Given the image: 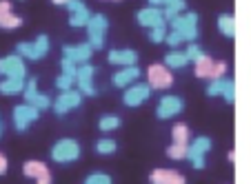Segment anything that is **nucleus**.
I'll list each match as a JSON object with an SVG mask.
<instances>
[{
	"label": "nucleus",
	"instance_id": "10",
	"mask_svg": "<svg viewBox=\"0 0 251 184\" xmlns=\"http://www.w3.org/2000/svg\"><path fill=\"white\" fill-rule=\"evenodd\" d=\"M82 104V93L78 89H69V91H60L56 100H53V111L58 115H65L74 109H78Z\"/></svg>",
	"mask_w": 251,
	"mask_h": 184
},
{
	"label": "nucleus",
	"instance_id": "16",
	"mask_svg": "<svg viewBox=\"0 0 251 184\" xmlns=\"http://www.w3.org/2000/svg\"><path fill=\"white\" fill-rule=\"evenodd\" d=\"M96 49L91 47L89 43H82V45H65L62 47V58H69L71 62H76L78 67L80 65H87L89 58L94 56Z\"/></svg>",
	"mask_w": 251,
	"mask_h": 184
},
{
	"label": "nucleus",
	"instance_id": "40",
	"mask_svg": "<svg viewBox=\"0 0 251 184\" xmlns=\"http://www.w3.org/2000/svg\"><path fill=\"white\" fill-rule=\"evenodd\" d=\"M51 2H53V5H58V7H67L71 0H51Z\"/></svg>",
	"mask_w": 251,
	"mask_h": 184
},
{
	"label": "nucleus",
	"instance_id": "25",
	"mask_svg": "<svg viewBox=\"0 0 251 184\" xmlns=\"http://www.w3.org/2000/svg\"><path fill=\"white\" fill-rule=\"evenodd\" d=\"M185 9H187L185 0H167L165 7H162V11H165V20L169 23V20H174L176 16L185 14Z\"/></svg>",
	"mask_w": 251,
	"mask_h": 184
},
{
	"label": "nucleus",
	"instance_id": "35",
	"mask_svg": "<svg viewBox=\"0 0 251 184\" xmlns=\"http://www.w3.org/2000/svg\"><path fill=\"white\" fill-rule=\"evenodd\" d=\"M74 85H76V78H74V76L60 73V76L56 78V87H58L60 91H69V89H74Z\"/></svg>",
	"mask_w": 251,
	"mask_h": 184
},
{
	"label": "nucleus",
	"instance_id": "13",
	"mask_svg": "<svg viewBox=\"0 0 251 184\" xmlns=\"http://www.w3.org/2000/svg\"><path fill=\"white\" fill-rule=\"evenodd\" d=\"M182 109H185V100L180 95H165V98H160V102L156 107V115L160 120H169L174 115L182 114Z\"/></svg>",
	"mask_w": 251,
	"mask_h": 184
},
{
	"label": "nucleus",
	"instance_id": "20",
	"mask_svg": "<svg viewBox=\"0 0 251 184\" xmlns=\"http://www.w3.org/2000/svg\"><path fill=\"white\" fill-rule=\"evenodd\" d=\"M149 182L151 184H187V180H185V175L174 169H153L151 175H149Z\"/></svg>",
	"mask_w": 251,
	"mask_h": 184
},
{
	"label": "nucleus",
	"instance_id": "29",
	"mask_svg": "<svg viewBox=\"0 0 251 184\" xmlns=\"http://www.w3.org/2000/svg\"><path fill=\"white\" fill-rule=\"evenodd\" d=\"M116 151H118V142L114 138H100L96 142V153H100V156H111Z\"/></svg>",
	"mask_w": 251,
	"mask_h": 184
},
{
	"label": "nucleus",
	"instance_id": "1",
	"mask_svg": "<svg viewBox=\"0 0 251 184\" xmlns=\"http://www.w3.org/2000/svg\"><path fill=\"white\" fill-rule=\"evenodd\" d=\"M171 31H178L185 38V43H196L198 38V14L194 11H185V14L176 16L174 20H169Z\"/></svg>",
	"mask_w": 251,
	"mask_h": 184
},
{
	"label": "nucleus",
	"instance_id": "38",
	"mask_svg": "<svg viewBox=\"0 0 251 184\" xmlns=\"http://www.w3.org/2000/svg\"><path fill=\"white\" fill-rule=\"evenodd\" d=\"M7 166H9V164H7V158L2 156V153H0V175H5V173H7Z\"/></svg>",
	"mask_w": 251,
	"mask_h": 184
},
{
	"label": "nucleus",
	"instance_id": "8",
	"mask_svg": "<svg viewBox=\"0 0 251 184\" xmlns=\"http://www.w3.org/2000/svg\"><path fill=\"white\" fill-rule=\"evenodd\" d=\"M40 118V109H36L33 104H18V107H14V127L16 131H27L29 124L36 122V120Z\"/></svg>",
	"mask_w": 251,
	"mask_h": 184
},
{
	"label": "nucleus",
	"instance_id": "34",
	"mask_svg": "<svg viewBox=\"0 0 251 184\" xmlns=\"http://www.w3.org/2000/svg\"><path fill=\"white\" fill-rule=\"evenodd\" d=\"M185 53H187V58H189L191 62H198L200 58L207 56V53L202 51V47H200V45H196V43H189V45H187V51H185Z\"/></svg>",
	"mask_w": 251,
	"mask_h": 184
},
{
	"label": "nucleus",
	"instance_id": "3",
	"mask_svg": "<svg viewBox=\"0 0 251 184\" xmlns=\"http://www.w3.org/2000/svg\"><path fill=\"white\" fill-rule=\"evenodd\" d=\"M211 146H213V142H211V138H207V136H198L189 144V156H187V160L191 162V166H194L196 171L207 166V153L211 151Z\"/></svg>",
	"mask_w": 251,
	"mask_h": 184
},
{
	"label": "nucleus",
	"instance_id": "11",
	"mask_svg": "<svg viewBox=\"0 0 251 184\" xmlns=\"http://www.w3.org/2000/svg\"><path fill=\"white\" fill-rule=\"evenodd\" d=\"M207 95L209 98H216V95H223L225 102L233 104L236 102V80H229V78H218V80H211L207 87Z\"/></svg>",
	"mask_w": 251,
	"mask_h": 184
},
{
	"label": "nucleus",
	"instance_id": "22",
	"mask_svg": "<svg viewBox=\"0 0 251 184\" xmlns=\"http://www.w3.org/2000/svg\"><path fill=\"white\" fill-rule=\"evenodd\" d=\"M23 27V18L11 11L9 0H0V29H18Z\"/></svg>",
	"mask_w": 251,
	"mask_h": 184
},
{
	"label": "nucleus",
	"instance_id": "6",
	"mask_svg": "<svg viewBox=\"0 0 251 184\" xmlns=\"http://www.w3.org/2000/svg\"><path fill=\"white\" fill-rule=\"evenodd\" d=\"M107 29H109V20L102 14H94L87 24V33H89V45L94 49H102L104 47V36H107Z\"/></svg>",
	"mask_w": 251,
	"mask_h": 184
},
{
	"label": "nucleus",
	"instance_id": "4",
	"mask_svg": "<svg viewBox=\"0 0 251 184\" xmlns=\"http://www.w3.org/2000/svg\"><path fill=\"white\" fill-rule=\"evenodd\" d=\"M225 73H227L225 60H213V58L204 56L196 62V76L202 80H218V78H225Z\"/></svg>",
	"mask_w": 251,
	"mask_h": 184
},
{
	"label": "nucleus",
	"instance_id": "9",
	"mask_svg": "<svg viewBox=\"0 0 251 184\" xmlns=\"http://www.w3.org/2000/svg\"><path fill=\"white\" fill-rule=\"evenodd\" d=\"M0 76L5 78H27V67H25V58L18 53L0 58Z\"/></svg>",
	"mask_w": 251,
	"mask_h": 184
},
{
	"label": "nucleus",
	"instance_id": "32",
	"mask_svg": "<svg viewBox=\"0 0 251 184\" xmlns=\"http://www.w3.org/2000/svg\"><path fill=\"white\" fill-rule=\"evenodd\" d=\"M167 36H169V27H167V23H162V24H158V27L149 29V40H151L153 45L165 43Z\"/></svg>",
	"mask_w": 251,
	"mask_h": 184
},
{
	"label": "nucleus",
	"instance_id": "33",
	"mask_svg": "<svg viewBox=\"0 0 251 184\" xmlns=\"http://www.w3.org/2000/svg\"><path fill=\"white\" fill-rule=\"evenodd\" d=\"M82 184H114V180H111V175L102 173V171H94V173L87 175Z\"/></svg>",
	"mask_w": 251,
	"mask_h": 184
},
{
	"label": "nucleus",
	"instance_id": "15",
	"mask_svg": "<svg viewBox=\"0 0 251 184\" xmlns=\"http://www.w3.org/2000/svg\"><path fill=\"white\" fill-rule=\"evenodd\" d=\"M94 73H96V67L94 65H80L78 67V76H76V87L78 91H80L82 95H89V98H94L98 91H96L94 87Z\"/></svg>",
	"mask_w": 251,
	"mask_h": 184
},
{
	"label": "nucleus",
	"instance_id": "31",
	"mask_svg": "<svg viewBox=\"0 0 251 184\" xmlns=\"http://www.w3.org/2000/svg\"><path fill=\"white\" fill-rule=\"evenodd\" d=\"M187 156H189V144H174L171 142V146L167 149V158L169 160H185Z\"/></svg>",
	"mask_w": 251,
	"mask_h": 184
},
{
	"label": "nucleus",
	"instance_id": "36",
	"mask_svg": "<svg viewBox=\"0 0 251 184\" xmlns=\"http://www.w3.org/2000/svg\"><path fill=\"white\" fill-rule=\"evenodd\" d=\"M60 69H62V73H67V76H74V78L78 76V65L71 62L69 58H62L60 60Z\"/></svg>",
	"mask_w": 251,
	"mask_h": 184
},
{
	"label": "nucleus",
	"instance_id": "43",
	"mask_svg": "<svg viewBox=\"0 0 251 184\" xmlns=\"http://www.w3.org/2000/svg\"><path fill=\"white\" fill-rule=\"evenodd\" d=\"M0 124H2V120H0Z\"/></svg>",
	"mask_w": 251,
	"mask_h": 184
},
{
	"label": "nucleus",
	"instance_id": "30",
	"mask_svg": "<svg viewBox=\"0 0 251 184\" xmlns=\"http://www.w3.org/2000/svg\"><path fill=\"white\" fill-rule=\"evenodd\" d=\"M120 118L118 115H102V118L98 120V129L102 133H109V131H116V129H120Z\"/></svg>",
	"mask_w": 251,
	"mask_h": 184
},
{
	"label": "nucleus",
	"instance_id": "17",
	"mask_svg": "<svg viewBox=\"0 0 251 184\" xmlns=\"http://www.w3.org/2000/svg\"><path fill=\"white\" fill-rule=\"evenodd\" d=\"M23 173L27 178L36 180V184H51V171L40 160H27L23 164Z\"/></svg>",
	"mask_w": 251,
	"mask_h": 184
},
{
	"label": "nucleus",
	"instance_id": "39",
	"mask_svg": "<svg viewBox=\"0 0 251 184\" xmlns=\"http://www.w3.org/2000/svg\"><path fill=\"white\" fill-rule=\"evenodd\" d=\"M165 2L167 0H149V5L151 7H165Z\"/></svg>",
	"mask_w": 251,
	"mask_h": 184
},
{
	"label": "nucleus",
	"instance_id": "37",
	"mask_svg": "<svg viewBox=\"0 0 251 184\" xmlns=\"http://www.w3.org/2000/svg\"><path fill=\"white\" fill-rule=\"evenodd\" d=\"M165 43L167 45H169V47H178V45H182V43H185V38H182V36H180V33H178V31H169V36H167V40H165Z\"/></svg>",
	"mask_w": 251,
	"mask_h": 184
},
{
	"label": "nucleus",
	"instance_id": "42",
	"mask_svg": "<svg viewBox=\"0 0 251 184\" xmlns=\"http://www.w3.org/2000/svg\"><path fill=\"white\" fill-rule=\"evenodd\" d=\"M0 136H2V124H0Z\"/></svg>",
	"mask_w": 251,
	"mask_h": 184
},
{
	"label": "nucleus",
	"instance_id": "26",
	"mask_svg": "<svg viewBox=\"0 0 251 184\" xmlns=\"http://www.w3.org/2000/svg\"><path fill=\"white\" fill-rule=\"evenodd\" d=\"M218 29L220 33H223L225 38H236V18H233L231 14H223L218 18Z\"/></svg>",
	"mask_w": 251,
	"mask_h": 184
},
{
	"label": "nucleus",
	"instance_id": "44",
	"mask_svg": "<svg viewBox=\"0 0 251 184\" xmlns=\"http://www.w3.org/2000/svg\"><path fill=\"white\" fill-rule=\"evenodd\" d=\"M114 2H118V0H114Z\"/></svg>",
	"mask_w": 251,
	"mask_h": 184
},
{
	"label": "nucleus",
	"instance_id": "18",
	"mask_svg": "<svg viewBox=\"0 0 251 184\" xmlns=\"http://www.w3.org/2000/svg\"><path fill=\"white\" fill-rule=\"evenodd\" d=\"M67 9H69V24L71 27H87L91 16H94L82 0H71L69 5H67Z\"/></svg>",
	"mask_w": 251,
	"mask_h": 184
},
{
	"label": "nucleus",
	"instance_id": "28",
	"mask_svg": "<svg viewBox=\"0 0 251 184\" xmlns=\"http://www.w3.org/2000/svg\"><path fill=\"white\" fill-rule=\"evenodd\" d=\"M171 140H174V144H189V127L182 122L174 124V129H171Z\"/></svg>",
	"mask_w": 251,
	"mask_h": 184
},
{
	"label": "nucleus",
	"instance_id": "2",
	"mask_svg": "<svg viewBox=\"0 0 251 184\" xmlns=\"http://www.w3.org/2000/svg\"><path fill=\"white\" fill-rule=\"evenodd\" d=\"M80 144L76 140H71V138H62L51 146V160L58 162V164H71V162H76L80 158Z\"/></svg>",
	"mask_w": 251,
	"mask_h": 184
},
{
	"label": "nucleus",
	"instance_id": "41",
	"mask_svg": "<svg viewBox=\"0 0 251 184\" xmlns=\"http://www.w3.org/2000/svg\"><path fill=\"white\" fill-rule=\"evenodd\" d=\"M229 162H231V164H233V162H236V151H229Z\"/></svg>",
	"mask_w": 251,
	"mask_h": 184
},
{
	"label": "nucleus",
	"instance_id": "19",
	"mask_svg": "<svg viewBox=\"0 0 251 184\" xmlns=\"http://www.w3.org/2000/svg\"><path fill=\"white\" fill-rule=\"evenodd\" d=\"M136 20H138V24H140V27H147V29H153V27H158V24L167 23V20H165V11H162L160 7H151V5L138 11Z\"/></svg>",
	"mask_w": 251,
	"mask_h": 184
},
{
	"label": "nucleus",
	"instance_id": "21",
	"mask_svg": "<svg viewBox=\"0 0 251 184\" xmlns=\"http://www.w3.org/2000/svg\"><path fill=\"white\" fill-rule=\"evenodd\" d=\"M138 78H140V69L133 65V67H123V69H118L114 73V78H111V82H114V87H118V89H125V87L136 85Z\"/></svg>",
	"mask_w": 251,
	"mask_h": 184
},
{
	"label": "nucleus",
	"instance_id": "14",
	"mask_svg": "<svg viewBox=\"0 0 251 184\" xmlns=\"http://www.w3.org/2000/svg\"><path fill=\"white\" fill-rule=\"evenodd\" d=\"M149 95H151V87L149 82H136V85L127 87L123 95V102L127 107H140L142 102H147Z\"/></svg>",
	"mask_w": 251,
	"mask_h": 184
},
{
	"label": "nucleus",
	"instance_id": "27",
	"mask_svg": "<svg viewBox=\"0 0 251 184\" xmlns=\"http://www.w3.org/2000/svg\"><path fill=\"white\" fill-rule=\"evenodd\" d=\"M189 58H187L185 51H169L165 56V65L169 67V69H185L187 65H189Z\"/></svg>",
	"mask_w": 251,
	"mask_h": 184
},
{
	"label": "nucleus",
	"instance_id": "23",
	"mask_svg": "<svg viewBox=\"0 0 251 184\" xmlns=\"http://www.w3.org/2000/svg\"><path fill=\"white\" fill-rule=\"evenodd\" d=\"M107 60L116 67H133L138 62V53L133 49H111Z\"/></svg>",
	"mask_w": 251,
	"mask_h": 184
},
{
	"label": "nucleus",
	"instance_id": "12",
	"mask_svg": "<svg viewBox=\"0 0 251 184\" xmlns=\"http://www.w3.org/2000/svg\"><path fill=\"white\" fill-rule=\"evenodd\" d=\"M23 95H25V102H27V104H33V107L40 109V111H45V109L53 107L51 98L38 91V80H36V78H29V80H27V87H25Z\"/></svg>",
	"mask_w": 251,
	"mask_h": 184
},
{
	"label": "nucleus",
	"instance_id": "5",
	"mask_svg": "<svg viewBox=\"0 0 251 184\" xmlns=\"http://www.w3.org/2000/svg\"><path fill=\"white\" fill-rule=\"evenodd\" d=\"M16 53L27 60H43L49 53V38L45 33H40L33 43H18L16 45Z\"/></svg>",
	"mask_w": 251,
	"mask_h": 184
},
{
	"label": "nucleus",
	"instance_id": "24",
	"mask_svg": "<svg viewBox=\"0 0 251 184\" xmlns=\"http://www.w3.org/2000/svg\"><path fill=\"white\" fill-rule=\"evenodd\" d=\"M25 87H27L25 78H5V80H0V93L16 95V93H23Z\"/></svg>",
	"mask_w": 251,
	"mask_h": 184
},
{
	"label": "nucleus",
	"instance_id": "7",
	"mask_svg": "<svg viewBox=\"0 0 251 184\" xmlns=\"http://www.w3.org/2000/svg\"><path fill=\"white\" fill-rule=\"evenodd\" d=\"M147 82L151 89H169L174 85V76H171V69L167 65H160V62H153L147 69Z\"/></svg>",
	"mask_w": 251,
	"mask_h": 184
}]
</instances>
